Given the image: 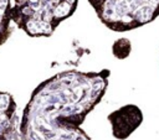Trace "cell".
I'll return each instance as SVG.
<instances>
[{
	"instance_id": "cell-1",
	"label": "cell",
	"mask_w": 159,
	"mask_h": 140,
	"mask_svg": "<svg viewBox=\"0 0 159 140\" xmlns=\"http://www.w3.org/2000/svg\"><path fill=\"white\" fill-rule=\"evenodd\" d=\"M111 71L70 69L41 82L24 108L15 140H91L81 128L102 100Z\"/></svg>"
},
{
	"instance_id": "cell-6",
	"label": "cell",
	"mask_w": 159,
	"mask_h": 140,
	"mask_svg": "<svg viewBox=\"0 0 159 140\" xmlns=\"http://www.w3.org/2000/svg\"><path fill=\"white\" fill-rule=\"evenodd\" d=\"M10 0H0V46H2L11 36L14 28L10 16Z\"/></svg>"
},
{
	"instance_id": "cell-3",
	"label": "cell",
	"mask_w": 159,
	"mask_h": 140,
	"mask_svg": "<svg viewBox=\"0 0 159 140\" xmlns=\"http://www.w3.org/2000/svg\"><path fill=\"white\" fill-rule=\"evenodd\" d=\"M98 19L114 32L139 28L159 16V0H88Z\"/></svg>"
},
{
	"instance_id": "cell-4",
	"label": "cell",
	"mask_w": 159,
	"mask_h": 140,
	"mask_svg": "<svg viewBox=\"0 0 159 140\" xmlns=\"http://www.w3.org/2000/svg\"><path fill=\"white\" fill-rule=\"evenodd\" d=\"M112 135L117 140L128 139L143 123V112L135 104H125L120 108L113 110L107 116Z\"/></svg>"
},
{
	"instance_id": "cell-2",
	"label": "cell",
	"mask_w": 159,
	"mask_h": 140,
	"mask_svg": "<svg viewBox=\"0 0 159 140\" xmlns=\"http://www.w3.org/2000/svg\"><path fill=\"white\" fill-rule=\"evenodd\" d=\"M77 5L78 0H14L11 22L30 37H50L75 14Z\"/></svg>"
},
{
	"instance_id": "cell-7",
	"label": "cell",
	"mask_w": 159,
	"mask_h": 140,
	"mask_svg": "<svg viewBox=\"0 0 159 140\" xmlns=\"http://www.w3.org/2000/svg\"><path fill=\"white\" fill-rule=\"evenodd\" d=\"M132 51V45H130V41L128 38H118L113 46H112V52H113V56L117 57L118 59H124L129 56Z\"/></svg>"
},
{
	"instance_id": "cell-5",
	"label": "cell",
	"mask_w": 159,
	"mask_h": 140,
	"mask_svg": "<svg viewBox=\"0 0 159 140\" xmlns=\"http://www.w3.org/2000/svg\"><path fill=\"white\" fill-rule=\"evenodd\" d=\"M16 110L14 97L0 90V140H15L20 123Z\"/></svg>"
}]
</instances>
